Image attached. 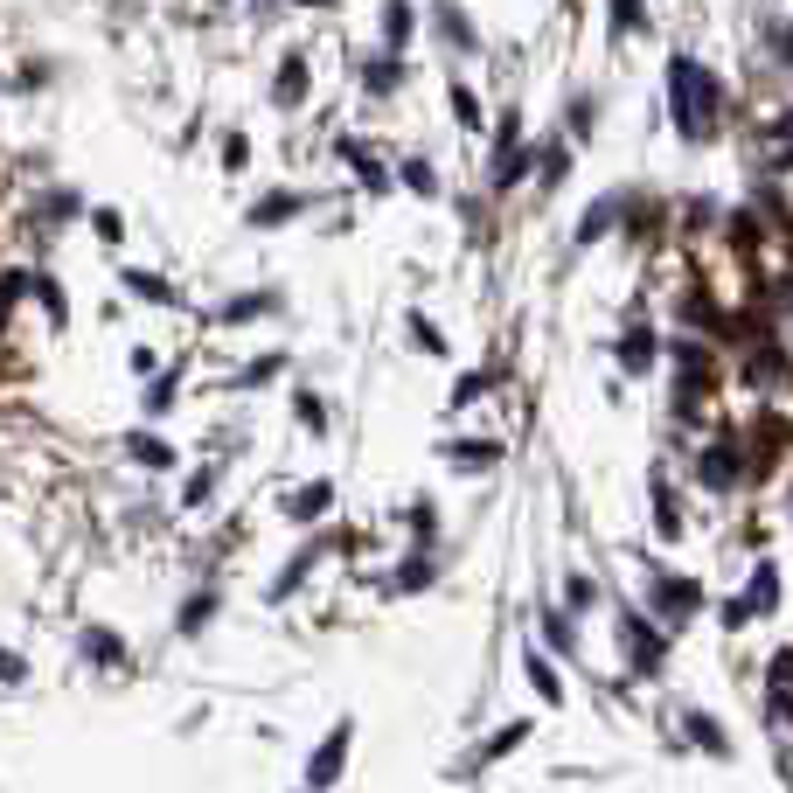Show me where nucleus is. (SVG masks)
I'll return each mask as SVG.
<instances>
[{"label":"nucleus","instance_id":"14","mask_svg":"<svg viewBox=\"0 0 793 793\" xmlns=\"http://www.w3.org/2000/svg\"><path fill=\"white\" fill-rule=\"evenodd\" d=\"M508 745H522V724H508V731H501V738H487V745H480V766H487V759H501V752H508Z\"/></svg>","mask_w":793,"mask_h":793},{"label":"nucleus","instance_id":"19","mask_svg":"<svg viewBox=\"0 0 793 793\" xmlns=\"http://www.w3.org/2000/svg\"><path fill=\"white\" fill-rule=\"evenodd\" d=\"M689 738H696V745H710V752H724V731H717V724H703V717H689Z\"/></svg>","mask_w":793,"mask_h":793},{"label":"nucleus","instance_id":"15","mask_svg":"<svg viewBox=\"0 0 793 793\" xmlns=\"http://www.w3.org/2000/svg\"><path fill=\"white\" fill-rule=\"evenodd\" d=\"M453 460H460V467H494L501 453H494V446H453Z\"/></svg>","mask_w":793,"mask_h":793},{"label":"nucleus","instance_id":"11","mask_svg":"<svg viewBox=\"0 0 793 793\" xmlns=\"http://www.w3.org/2000/svg\"><path fill=\"white\" fill-rule=\"evenodd\" d=\"M327 501H334L327 487H307V494H293V515H300V522H314V515L327 508Z\"/></svg>","mask_w":793,"mask_h":793},{"label":"nucleus","instance_id":"7","mask_svg":"<svg viewBox=\"0 0 793 793\" xmlns=\"http://www.w3.org/2000/svg\"><path fill=\"white\" fill-rule=\"evenodd\" d=\"M654 599H661L668 613H689V606H696V592H689L682 578H661V592H654Z\"/></svg>","mask_w":793,"mask_h":793},{"label":"nucleus","instance_id":"22","mask_svg":"<svg viewBox=\"0 0 793 793\" xmlns=\"http://www.w3.org/2000/svg\"><path fill=\"white\" fill-rule=\"evenodd\" d=\"M606 223H613V202H606V209H592V216H585V223H578V237H585V244H592V237H599V230H606Z\"/></svg>","mask_w":793,"mask_h":793},{"label":"nucleus","instance_id":"2","mask_svg":"<svg viewBox=\"0 0 793 793\" xmlns=\"http://www.w3.org/2000/svg\"><path fill=\"white\" fill-rule=\"evenodd\" d=\"M341 752H348V724H341V731L320 745V759H307V780H314V787H327V780L341 773Z\"/></svg>","mask_w":793,"mask_h":793},{"label":"nucleus","instance_id":"12","mask_svg":"<svg viewBox=\"0 0 793 793\" xmlns=\"http://www.w3.org/2000/svg\"><path fill=\"white\" fill-rule=\"evenodd\" d=\"M773 585H780V578H773V564H766V571H759V578H752V599H745V606H759V613H766V606H773V599H780V592H773Z\"/></svg>","mask_w":793,"mask_h":793},{"label":"nucleus","instance_id":"13","mask_svg":"<svg viewBox=\"0 0 793 793\" xmlns=\"http://www.w3.org/2000/svg\"><path fill=\"white\" fill-rule=\"evenodd\" d=\"M404 181H411V188H418V195H432V188H439V174H432V167H425V160H404Z\"/></svg>","mask_w":793,"mask_h":793},{"label":"nucleus","instance_id":"9","mask_svg":"<svg viewBox=\"0 0 793 793\" xmlns=\"http://www.w3.org/2000/svg\"><path fill=\"white\" fill-rule=\"evenodd\" d=\"M293 209H300L293 195H272V202H258V209H251V223H286Z\"/></svg>","mask_w":793,"mask_h":793},{"label":"nucleus","instance_id":"21","mask_svg":"<svg viewBox=\"0 0 793 793\" xmlns=\"http://www.w3.org/2000/svg\"><path fill=\"white\" fill-rule=\"evenodd\" d=\"M84 647H91V654H98V661H119V640L105 634V627H98V634H84Z\"/></svg>","mask_w":793,"mask_h":793},{"label":"nucleus","instance_id":"24","mask_svg":"<svg viewBox=\"0 0 793 793\" xmlns=\"http://www.w3.org/2000/svg\"><path fill=\"white\" fill-rule=\"evenodd\" d=\"M397 585H404V592H425V585H432V564H404V578H397Z\"/></svg>","mask_w":793,"mask_h":793},{"label":"nucleus","instance_id":"5","mask_svg":"<svg viewBox=\"0 0 793 793\" xmlns=\"http://www.w3.org/2000/svg\"><path fill=\"white\" fill-rule=\"evenodd\" d=\"M696 474H703V487H731V480H738V460L717 446V453H703V467H696Z\"/></svg>","mask_w":793,"mask_h":793},{"label":"nucleus","instance_id":"26","mask_svg":"<svg viewBox=\"0 0 793 793\" xmlns=\"http://www.w3.org/2000/svg\"><path fill=\"white\" fill-rule=\"evenodd\" d=\"M613 21H620V28H634V0H613Z\"/></svg>","mask_w":793,"mask_h":793},{"label":"nucleus","instance_id":"1","mask_svg":"<svg viewBox=\"0 0 793 793\" xmlns=\"http://www.w3.org/2000/svg\"><path fill=\"white\" fill-rule=\"evenodd\" d=\"M668 77H675V133H682V140H703V126H710V112H717V84H710V70H696L689 56H675Z\"/></svg>","mask_w":793,"mask_h":793},{"label":"nucleus","instance_id":"16","mask_svg":"<svg viewBox=\"0 0 793 793\" xmlns=\"http://www.w3.org/2000/svg\"><path fill=\"white\" fill-rule=\"evenodd\" d=\"M453 112H460V126H480V98H474V91H467V84L453 91Z\"/></svg>","mask_w":793,"mask_h":793},{"label":"nucleus","instance_id":"8","mask_svg":"<svg viewBox=\"0 0 793 793\" xmlns=\"http://www.w3.org/2000/svg\"><path fill=\"white\" fill-rule=\"evenodd\" d=\"M383 35H390V42H404V35H411V7H404V0H390V7H383Z\"/></svg>","mask_w":793,"mask_h":793},{"label":"nucleus","instance_id":"3","mask_svg":"<svg viewBox=\"0 0 793 793\" xmlns=\"http://www.w3.org/2000/svg\"><path fill=\"white\" fill-rule=\"evenodd\" d=\"M307 98V56H286V70H279V105H300Z\"/></svg>","mask_w":793,"mask_h":793},{"label":"nucleus","instance_id":"10","mask_svg":"<svg viewBox=\"0 0 793 793\" xmlns=\"http://www.w3.org/2000/svg\"><path fill=\"white\" fill-rule=\"evenodd\" d=\"M126 286H133V293H147V300H160V307L174 300V286H167V279H147V272H126Z\"/></svg>","mask_w":793,"mask_h":793},{"label":"nucleus","instance_id":"17","mask_svg":"<svg viewBox=\"0 0 793 793\" xmlns=\"http://www.w3.org/2000/svg\"><path fill=\"white\" fill-rule=\"evenodd\" d=\"M133 453H140V460H147V467H174V453H167V446H160V439H133Z\"/></svg>","mask_w":793,"mask_h":793},{"label":"nucleus","instance_id":"4","mask_svg":"<svg viewBox=\"0 0 793 793\" xmlns=\"http://www.w3.org/2000/svg\"><path fill=\"white\" fill-rule=\"evenodd\" d=\"M627 647H634L640 668H654V661H661V634H654V627H640V620H627Z\"/></svg>","mask_w":793,"mask_h":793},{"label":"nucleus","instance_id":"20","mask_svg":"<svg viewBox=\"0 0 793 793\" xmlns=\"http://www.w3.org/2000/svg\"><path fill=\"white\" fill-rule=\"evenodd\" d=\"M348 154H355V147H348ZM355 167H362V181H369V195H383V188H390V181H383V167H376V160H369V154H355Z\"/></svg>","mask_w":793,"mask_h":793},{"label":"nucleus","instance_id":"23","mask_svg":"<svg viewBox=\"0 0 793 793\" xmlns=\"http://www.w3.org/2000/svg\"><path fill=\"white\" fill-rule=\"evenodd\" d=\"M279 362H286V355H258V362L244 369V383H265V376H279Z\"/></svg>","mask_w":793,"mask_h":793},{"label":"nucleus","instance_id":"18","mask_svg":"<svg viewBox=\"0 0 793 793\" xmlns=\"http://www.w3.org/2000/svg\"><path fill=\"white\" fill-rule=\"evenodd\" d=\"M300 425H307V432H327V411H320V397H314V390L300 397Z\"/></svg>","mask_w":793,"mask_h":793},{"label":"nucleus","instance_id":"6","mask_svg":"<svg viewBox=\"0 0 793 793\" xmlns=\"http://www.w3.org/2000/svg\"><path fill=\"white\" fill-rule=\"evenodd\" d=\"M529 682H536V696H543V703H564V689H557V668H550V661H536V654H529Z\"/></svg>","mask_w":793,"mask_h":793},{"label":"nucleus","instance_id":"25","mask_svg":"<svg viewBox=\"0 0 793 793\" xmlns=\"http://www.w3.org/2000/svg\"><path fill=\"white\" fill-rule=\"evenodd\" d=\"M543 627H550V640H557V647H564V654H571V647H578V640H571V620H564V613H550V620H543Z\"/></svg>","mask_w":793,"mask_h":793}]
</instances>
